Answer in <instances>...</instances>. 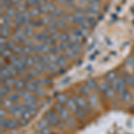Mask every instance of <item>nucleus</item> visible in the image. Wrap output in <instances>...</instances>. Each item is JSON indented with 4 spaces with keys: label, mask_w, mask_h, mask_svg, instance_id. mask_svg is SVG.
I'll return each mask as SVG.
<instances>
[{
    "label": "nucleus",
    "mask_w": 134,
    "mask_h": 134,
    "mask_svg": "<svg viewBox=\"0 0 134 134\" xmlns=\"http://www.w3.org/2000/svg\"><path fill=\"white\" fill-rule=\"evenodd\" d=\"M112 87L118 93H122L126 90V82L124 81V77L116 78L114 81H112Z\"/></svg>",
    "instance_id": "nucleus-1"
},
{
    "label": "nucleus",
    "mask_w": 134,
    "mask_h": 134,
    "mask_svg": "<svg viewBox=\"0 0 134 134\" xmlns=\"http://www.w3.org/2000/svg\"><path fill=\"white\" fill-rule=\"evenodd\" d=\"M74 99L75 103L77 104L78 107H81V108H82L85 110L87 113H90V112H91V108H90V105L88 103H87V101L84 99L82 97H80V96H76L73 98Z\"/></svg>",
    "instance_id": "nucleus-2"
},
{
    "label": "nucleus",
    "mask_w": 134,
    "mask_h": 134,
    "mask_svg": "<svg viewBox=\"0 0 134 134\" xmlns=\"http://www.w3.org/2000/svg\"><path fill=\"white\" fill-rule=\"evenodd\" d=\"M46 118L49 122L50 125H53V126H57L58 124L61 122V119H59L57 117V115L55 111H49L48 113L47 114Z\"/></svg>",
    "instance_id": "nucleus-3"
},
{
    "label": "nucleus",
    "mask_w": 134,
    "mask_h": 134,
    "mask_svg": "<svg viewBox=\"0 0 134 134\" xmlns=\"http://www.w3.org/2000/svg\"><path fill=\"white\" fill-rule=\"evenodd\" d=\"M23 100L25 102V105H32V104H36L37 103V98L35 96L31 94V92L26 91V93L23 96Z\"/></svg>",
    "instance_id": "nucleus-4"
},
{
    "label": "nucleus",
    "mask_w": 134,
    "mask_h": 134,
    "mask_svg": "<svg viewBox=\"0 0 134 134\" xmlns=\"http://www.w3.org/2000/svg\"><path fill=\"white\" fill-rule=\"evenodd\" d=\"M18 126V122H14V120H3L1 119V128L5 127L9 130H14Z\"/></svg>",
    "instance_id": "nucleus-5"
},
{
    "label": "nucleus",
    "mask_w": 134,
    "mask_h": 134,
    "mask_svg": "<svg viewBox=\"0 0 134 134\" xmlns=\"http://www.w3.org/2000/svg\"><path fill=\"white\" fill-rule=\"evenodd\" d=\"M40 86H38V84L37 81H33V80H31V81H26L25 83V87L24 88L27 91L29 92H35V90L38 88Z\"/></svg>",
    "instance_id": "nucleus-6"
},
{
    "label": "nucleus",
    "mask_w": 134,
    "mask_h": 134,
    "mask_svg": "<svg viewBox=\"0 0 134 134\" xmlns=\"http://www.w3.org/2000/svg\"><path fill=\"white\" fill-rule=\"evenodd\" d=\"M119 99H120L122 102L125 103H130L132 100V96H131V92L128 90H125L122 93H119Z\"/></svg>",
    "instance_id": "nucleus-7"
},
{
    "label": "nucleus",
    "mask_w": 134,
    "mask_h": 134,
    "mask_svg": "<svg viewBox=\"0 0 134 134\" xmlns=\"http://www.w3.org/2000/svg\"><path fill=\"white\" fill-rule=\"evenodd\" d=\"M58 113H59L60 119H61L63 122H66V121L68 120L69 116H70V114H69V111L64 107H63L62 108L58 111Z\"/></svg>",
    "instance_id": "nucleus-8"
},
{
    "label": "nucleus",
    "mask_w": 134,
    "mask_h": 134,
    "mask_svg": "<svg viewBox=\"0 0 134 134\" xmlns=\"http://www.w3.org/2000/svg\"><path fill=\"white\" fill-rule=\"evenodd\" d=\"M65 105H66L67 108H68L69 110H71V111H72V112H75L77 110V108H78V105H77V104L75 103L73 98L67 99Z\"/></svg>",
    "instance_id": "nucleus-9"
},
{
    "label": "nucleus",
    "mask_w": 134,
    "mask_h": 134,
    "mask_svg": "<svg viewBox=\"0 0 134 134\" xmlns=\"http://www.w3.org/2000/svg\"><path fill=\"white\" fill-rule=\"evenodd\" d=\"M86 85H87L88 87L90 88V90H92V91H98V90H100V87H98V83L95 81H93V80H88V81H86Z\"/></svg>",
    "instance_id": "nucleus-10"
},
{
    "label": "nucleus",
    "mask_w": 134,
    "mask_h": 134,
    "mask_svg": "<svg viewBox=\"0 0 134 134\" xmlns=\"http://www.w3.org/2000/svg\"><path fill=\"white\" fill-rule=\"evenodd\" d=\"M49 126H50V124H49V122L47 121V119L44 118V119H42V120L40 121V122L38 124L37 128H38V130H40V131H41V130H43V129L48 128Z\"/></svg>",
    "instance_id": "nucleus-11"
},
{
    "label": "nucleus",
    "mask_w": 134,
    "mask_h": 134,
    "mask_svg": "<svg viewBox=\"0 0 134 134\" xmlns=\"http://www.w3.org/2000/svg\"><path fill=\"white\" fill-rule=\"evenodd\" d=\"M74 113L76 114L77 117H79V118H86V116H87V112L84 109L81 108V107H78Z\"/></svg>",
    "instance_id": "nucleus-12"
},
{
    "label": "nucleus",
    "mask_w": 134,
    "mask_h": 134,
    "mask_svg": "<svg viewBox=\"0 0 134 134\" xmlns=\"http://www.w3.org/2000/svg\"><path fill=\"white\" fill-rule=\"evenodd\" d=\"M88 103L90 105H91L93 107H97L98 105V99H97V97L93 96V95H90V96L88 97Z\"/></svg>",
    "instance_id": "nucleus-13"
},
{
    "label": "nucleus",
    "mask_w": 134,
    "mask_h": 134,
    "mask_svg": "<svg viewBox=\"0 0 134 134\" xmlns=\"http://www.w3.org/2000/svg\"><path fill=\"white\" fill-rule=\"evenodd\" d=\"M5 68H6V70L9 72V73L11 74V76H12V77H14V76H16V75L18 74V72H17L16 68L13 65V64H12V65H7Z\"/></svg>",
    "instance_id": "nucleus-14"
},
{
    "label": "nucleus",
    "mask_w": 134,
    "mask_h": 134,
    "mask_svg": "<svg viewBox=\"0 0 134 134\" xmlns=\"http://www.w3.org/2000/svg\"><path fill=\"white\" fill-rule=\"evenodd\" d=\"M124 81L127 85L130 86V87H134V77H132L131 75L124 76Z\"/></svg>",
    "instance_id": "nucleus-15"
},
{
    "label": "nucleus",
    "mask_w": 134,
    "mask_h": 134,
    "mask_svg": "<svg viewBox=\"0 0 134 134\" xmlns=\"http://www.w3.org/2000/svg\"><path fill=\"white\" fill-rule=\"evenodd\" d=\"M32 114H31V112L30 111L29 109H28V107H26V108L24 110V112L23 113V114H21V118H23V119H25V120H27V121H29L30 119H31L32 117Z\"/></svg>",
    "instance_id": "nucleus-16"
},
{
    "label": "nucleus",
    "mask_w": 134,
    "mask_h": 134,
    "mask_svg": "<svg viewBox=\"0 0 134 134\" xmlns=\"http://www.w3.org/2000/svg\"><path fill=\"white\" fill-rule=\"evenodd\" d=\"M1 78H2V80L4 79V81L10 79V78H12V76H11V74L9 73V72L6 70V68H5V69L2 68L1 69Z\"/></svg>",
    "instance_id": "nucleus-17"
},
{
    "label": "nucleus",
    "mask_w": 134,
    "mask_h": 134,
    "mask_svg": "<svg viewBox=\"0 0 134 134\" xmlns=\"http://www.w3.org/2000/svg\"><path fill=\"white\" fill-rule=\"evenodd\" d=\"M80 91H81V93L83 95V96L88 97V96H90V91H91V90H90V88H88L87 85H85V86H82V87L81 88Z\"/></svg>",
    "instance_id": "nucleus-18"
},
{
    "label": "nucleus",
    "mask_w": 134,
    "mask_h": 134,
    "mask_svg": "<svg viewBox=\"0 0 134 134\" xmlns=\"http://www.w3.org/2000/svg\"><path fill=\"white\" fill-rule=\"evenodd\" d=\"M115 91H116V90H114V88L111 86V87H110L108 90H107V91L105 92V96H107V98H113L114 97V95H115Z\"/></svg>",
    "instance_id": "nucleus-19"
},
{
    "label": "nucleus",
    "mask_w": 134,
    "mask_h": 134,
    "mask_svg": "<svg viewBox=\"0 0 134 134\" xmlns=\"http://www.w3.org/2000/svg\"><path fill=\"white\" fill-rule=\"evenodd\" d=\"M67 122V126H68V128L70 129H73L75 127V118L72 117V116H69L68 120L66 121Z\"/></svg>",
    "instance_id": "nucleus-20"
},
{
    "label": "nucleus",
    "mask_w": 134,
    "mask_h": 134,
    "mask_svg": "<svg viewBox=\"0 0 134 134\" xmlns=\"http://www.w3.org/2000/svg\"><path fill=\"white\" fill-rule=\"evenodd\" d=\"M10 90H11V88L9 87L4 85V87H2L1 90H0V95H1V98H3V97L6 96V95H7L8 93L10 92Z\"/></svg>",
    "instance_id": "nucleus-21"
},
{
    "label": "nucleus",
    "mask_w": 134,
    "mask_h": 134,
    "mask_svg": "<svg viewBox=\"0 0 134 134\" xmlns=\"http://www.w3.org/2000/svg\"><path fill=\"white\" fill-rule=\"evenodd\" d=\"M111 87V85H110V82L108 81H104V82L101 84V86H100V90L102 91L103 93H105V91H107L108 88Z\"/></svg>",
    "instance_id": "nucleus-22"
},
{
    "label": "nucleus",
    "mask_w": 134,
    "mask_h": 134,
    "mask_svg": "<svg viewBox=\"0 0 134 134\" xmlns=\"http://www.w3.org/2000/svg\"><path fill=\"white\" fill-rule=\"evenodd\" d=\"M14 82H15V79H12V78H10V79H8V80H5L4 85L7 86V87H9L11 88L13 86H14Z\"/></svg>",
    "instance_id": "nucleus-23"
},
{
    "label": "nucleus",
    "mask_w": 134,
    "mask_h": 134,
    "mask_svg": "<svg viewBox=\"0 0 134 134\" xmlns=\"http://www.w3.org/2000/svg\"><path fill=\"white\" fill-rule=\"evenodd\" d=\"M116 74H115V72H110V73H108V74L107 75V81H109L110 83L112 82V81H114V80L116 79Z\"/></svg>",
    "instance_id": "nucleus-24"
},
{
    "label": "nucleus",
    "mask_w": 134,
    "mask_h": 134,
    "mask_svg": "<svg viewBox=\"0 0 134 134\" xmlns=\"http://www.w3.org/2000/svg\"><path fill=\"white\" fill-rule=\"evenodd\" d=\"M57 65H59L60 67H63V68H64V67L66 65V61L62 57H57Z\"/></svg>",
    "instance_id": "nucleus-25"
},
{
    "label": "nucleus",
    "mask_w": 134,
    "mask_h": 134,
    "mask_svg": "<svg viewBox=\"0 0 134 134\" xmlns=\"http://www.w3.org/2000/svg\"><path fill=\"white\" fill-rule=\"evenodd\" d=\"M19 98H20V96H19L18 94H13V95H10L7 98L12 101L13 103H15L19 100Z\"/></svg>",
    "instance_id": "nucleus-26"
},
{
    "label": "nucleus",
    "mask_w": 134,
    "mask_h": 134,
    "mask_svg": "<svg viewBox=\"0 0 134 134\" xmlns=\"http://www.w3.org/2000/svg\"><path fill=\"white\" fill-rule=\"evenodd\" d=\"M40 73V72L36 68V67H35V68H31V69H30V74L32 75L33 77L38 76Z\"/></svg>",
    "instance_id": "nucleus-27"
},
{
    "label": "nucleus",
    "mask_w": 134,
    "mask_h": 134,
    "mask_svg": "<svg viewBox=\"0 0 134 134\" xmlns=\"http://www.w3.org/2000/svg\"><path fill=\"white\" fill-rule=\"evenodd\" d=\"M67 99L68 98H66V96H64V95H60V96L57 97V102H59L64 105V103H66Z\"/></svg>",
    "instance_id": "nucleus-28"
},
{
    "label": "nucleus",
    "mask_w": 134,
    "mask_h": 134,
    "mask_svg": "<svg viewBox=\"0 0 134 134\" xmlns=\"http://www.w3.org/2000/svg\"><path fill=\"white\" fill-rule=\"evenodd\" d=\"M2 105L5 107H6V108H8V107H10L11 105H13V102L11 100H9L8 98H6L5 100H2Z\"/></svg>",
    "instance_id": "nucleus-29"
},
{
    "label": "nucleus",
    "mask_w": 134,
    "mask_h": 134,
    "mask_svg": "<svg viewBox=\"0 0 134 134\" xmlns=\"http://www.w3.org/2000/svg\"><path fill=\"white\" fill-rule=\"evenodd\" d=\"M35 94L37 95V96H40V97H41V96H43V95L45 94V90H43V88H38L37 90H35Z\"/></svg>",
    "instance_id": "nucleus-30"
},
{
    "label": "nucleus",
    "mask_w": 134,
    "mask_h": 134,
    "mask_svg": "<svg viewBox=\"0 0 134 134\" xmlns=\"http://www.w3.org/2000/svg\"><path fill=\"white\" fill-rule=\"evenodd\" d=\"M18 122V124L21 125V126H24V125L27 124L28 121L25 120V119H23V118H21V119H19L18 122Z\"/></svg>",
    "instance_id": "nucleus-31"
},
{
    "label": "nucleus",
    "mask_w": 134,
    "mask_h": 134,
    "mask_svg": "<svg viewBox=\"0 0 134 134\" xmlns=\"http://www.w3.org/2000/svg\"><path fill=\"white\" fill-rule=\"evenodd\" d=\"M40 131V134H51V131L49 128H46V129H43Z\"/></svg>",
    "instance_id": "nucleus-32"
},
{
    "label": "nucleus",
    "mask_w": 134,
    "mask_h": 134,
    "mask_svg": "<svg viewBox=\"0 0 134 134\" xmlns=\"http://www.w3.org/2000/svg\"><path fill=\"white\" fill-rule=\"evenodd\" d=\"M0 115H1V118H4V116L5 115V111H4L3 109L0 110Z\"/></svg>",
    "instance_id": "nucleus-33"
}]
</instances>
